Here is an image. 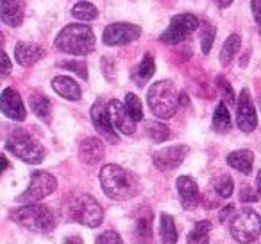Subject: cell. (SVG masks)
<instances>
[{"label":"cell","instance_id":"6da1fadb","mask_svg":"<svg viewBox=\"0 0 261 244\" xmlns=\"http://www.w3.org/2000/svg\"><path fill=\"white\" fill-rule=\"evenodd\" d=\"M100 185L106 196L116 201H125L135 197L142 189L140 178L135 172L127 171V169L120 167L115 164H108L102 167L100 171Z\"/></svg>","mask_w":261,"mask_h":244},{"label":"cell","instance_id":"7a4b0ae2","mask_svg":"<svg viewBox=\"0 0 261 244\" xmlns=\"http://www.w3.org/2000/svg\"><path fill=\"white\" fill-rule=\"evenodd\" d=\"M63 210L68 219L81 223L90 228H97L104 221V210L97 203V199L88 194H73L65 199Z\"/></svg>","mask_w":261,"mask_h":244},{"label":"cell","instance_id":"3957f363","mask_svg":"<svg viewBox=\"0 0 261 244\" xmlns=\"http://www.w3.org/2000/svg\"><path fill=\"white\" fill-rule=\"evenodd\" d=\"M56 47L65 54L86 56L95 49V34L84 24H72L58 34Z\"/></svg>","mask_w":261,"mask_h":244},{"label":"cell","instance_id":"277c9868","mask_svg":"<svg viewBox=\"0 0 261 244\" xmlns=\"http://www.w3.org/2000/svg\"><path fill=\"white\" fill-rule=\"evenodd\" d=\"M147 102L156 117L170 119V117H174L179 104L177 88L172 81H158L147 92Z\"/></svg>","mask_w":261,"mask_h":244},{"label":"cell","instance_id":"5b68a950","mask_svg":"<svg viewBox=\"0 0 261 244\" xmlns=\"http://www.w3.org/2000/svg\"><path fill=\"white\" fill-rule=\"evenodd\" d=\"M11 219L20 226L36 233H50L56 226V219L47 207L38 203H29L16 208L11 214Z\"/></svg>","mask_w":261,"mask_h":244},{"label":"cell","instance_id":"8992f818","mask_svg":"<svg viewBox=\"0 0 261 244\" xmlns=\"http://www.w3.org/2000/svg\"><path fill=\"white\" fill-rule=\"evenodd\" d=\"M6 149L25 164H41L45 160V147L31 137L25 129H15L6 140Z\"/></svg>","mask_w":261,"mask_h":244},{"label":"cell","instance_id":"52a82bcc","mask_svg":"<svg viewBox=\"0 0 261 244\" xmlns=\"http://www.w3.org/2000/svg\"><path fill=\"white\" fill-rule=\"evenodd\" d=\"M231 233L238 242L250 244L257 240L261 233V219L252 208H243L236 212L231 221Z\"/></svg>","mask_w":261,"mask_h":244},{"label":"cell","instance_id":"ba28073f","mask_svg":"<svg viewBox=\"0 0 261 244\" xmlns=\"http://www.w3.org/2000/svg\"><path fill=\"white\" fill-rule=\"evenodd\" d=\"M58 187V182L52 174L43 171H36L31 176V183L25 189V192L20 194L18 201L29 205V203H38V201L45 199L47 196H50Z\"/></svg>","mask_w":261,"mask_h":244},{"label":"cell","instance_id":"9c48e42d","mask_svg":"<svg viewBox=\"0 0 261 244\" xmlns=\"http://www.w3.org/2000/svg\"><path fill=\"white\" fill-rule=\"evenodd\" d=\"M197 27H199V18L190 15V13H182V15H177L172 18L170 26L165 29V33L160 36V40L167 45H175L179 41L186 40Z\"/></svg>","mask_w":261,"mask_h":244},{"label":"cell","instance_id":"30bf717a","mask_svg":"<svg viewBox=\"0 0 261 244\" xmlns=\"http://www.w3.org/2000/svg\"><path fill=\"white\" fill-rule=\"evenodd\" d=\"M142 34V27L136 26V24H111L104 29L102 34V41L109 47H116V45H127L130 41H135Z\"/></svg>","mask_w":261,"mask_h":244},{"label":"cell","instance_id":"8fae6325","mask_svg":"<svg viewBox=\"0 0 261 244\" xmlns=\"http://www.w3.org/2000/svg\"><path fill=\"white\" fill-rule=\"evenodd\" d=\"M236 122H238V128L243 133H252L257 126V115L256 109H254L252 99H250V92L247 88H243L238 95V101H236Z\"/></svg>","mask_w":261,"mask_h":244},{"label":"cell","instance_id":"7c38bea8","mask_svg":"<svg viewBox=\"0 0 261 244\" xmlns=\"http://www.w3.org/2000/svg\"><path fill=\"white\" fill-rule=\"evenodd\" d=\"M91 122H93L95 129L102 135V139H106L109 144L118 142V135H116V129L113 126L111 119H109L108 113V104H104L102 101H97L91 106Z\"/></svg>","mask_w":261,"mask_h":244},{"label":"cell","instance_id":"4fadbf2b","mask_svg":"<svg viewBox=\"0 0 261 244\" xmlns=\"http://www.w3.org/2000/svg\"><path fill=\"white\" fill-rule=\"evenodd\" d=\"M108 113H109V119H111L113 126L115 129H118L120 133L123 135H133L136 131V120L130 117V113L127 112L125 104L116 99L108 102Z\"/></svg>","mask_w":261,"mask_h":244},{"label":"cell","instance_id":"5bb4252c","mask_svg":"<svg viewBox=\"0 0 261 244\" xmlns=\"http://www.w3.org/2000/svg\"><path fill=\"white\" fill-rule=\"evenodd\" d=\"M186 154H188V147L186 146H170L154 153L152 162L160 171H172V169H177L182 164Z\"/></svg>","mask_w":261,"mask_h":244},{"label":"cell","instance_id":"9a60e30c","mask_svg":"<svg viewBox=\"0 0 261 244\" xmlns=\"http://www.w3.org/2000/svg\"><path fill=\"white\" fill-rule=\"evenodd\" d=\"M0 112L11 120H18V122L25 120V106H23L22 97L15 88H6L2 92V95H0Z\"/></svg>","mask_w":261,"mask_h":244},{"label":"cell","instance_id":"2e32d148","mask_svg":"<svg viewBox=\"0 0 261 244\" xmlns=\"http://www.w3.org/2000/svg\"><path fill=\"white\" fill-rule=\"evenodd\" d=\"M25 15V0H0V18L6 26L18 27Z\"/></svg>","mask_w":261,"mask_h":244},{"label":"cell","instance_id":"e0dca14e","mask_svg":"<svg viewBox=\"0 0 261 244\" xmlns=\"http://www.w3.org/2000/svg\"><path fill=\"white\" fill-rule=\"evenodd\" d=\"M177 192L181 197V205L186 210H192L200 203V192L199 185L195 183V180L190 176H179L177 178Z\"/></svg>","mask_w":261,"mask_h":244},{"label":"cell","instance_id":"ac0fdd59","mask_svg":"<svg viewBox=\"0 0 261 244\" xmlns=\"http://www.w3.org/2000/svg\"><path fill=\"white\" fill-rule=\"evenodd\" d=\"M79 158L88 165H95L104 158V144L95 137H88L79 146Z\"/></svg>","mask_w":261,"mask_h":244},{"label":"cell","instance_id":"d6986e66","mask_svg":"<svg viewBox=\"0 0 261 244\" xmlns=\"http://www.w3.org/2000/svg\"><path fill=\"white\" fill-rule=\"evenodd\" d=\"M45 56V51L36 43H27V41H20L15 47V59L18 65L31 66L38 63Z\"/></svg>","mask_w":261,"mask_h":244},{"label":"cell","instance_id":"ffe728a7","mask_svg":"<svg viewBox=\"0 0 261 244\" xmlns=\"http://www.w3.org/2000/svg\"><path fill=\"white\" fill-rule=\"evenodd\" d=\"M52 88H54L56 94L68 99V101H79L81 99V86L68 76L54 77L52 79Z\"/></svg>","mask_w":261,"mask_h":244},{"label":"cell","instance_id":"44dd1931","mask_svg":"<svg viewBox=\"0 0 261 244\" xmlns=\"http://www.w3.org/2000/svg\"><path fill=\"white\" fill-rule=\"evenodd\" d=\"M136 235L142 242H150L152 239V212L150 208H140L136 214Z\"/></svg>","mask_w":261,"mask_h":244},{"label":"cell","instance_id":"7402d4cb","mask_svg":"<svg viewBox=\"0 0 261 244\" xmlns=\"http://www.w3.org/2000/svg\"><path fill=\"white\" fill-rule=\"evenodd\" d=\"M227 164L232 169H236L238 172L243 174H249L252 171V164H254V154L249 149H240V151H232L227 157Z\"/></svg>","mask_w":261,"mask_h":244},{"label":"cell","instance_id":"603a6c76","mask_svg":"<svg viewBox=\"0 0 261 244\" xmlns=\"http://www.w3.org/2000/svg\"><path fill=\"white\" fill-rule=\"evenodd\" d=\"M31 102V109L34 112V115L38 117V119L45 120V122H50L52 119V104L50 101H48L45 95L41 94H33L29 99Z\"/></svg>","mask_w":261,"mask_h":244},{"label":"cell","instance_id":"cb8c5ba5","mask_svg":"<svg viewBox=\"0 0 261 244\" xmlns=\"http://www.w3.org/2000/svg\"><path fill=\"white\" fill-rule=\"evenodd\" d=\"M154 70H156V63H154L152 54H145L142 58V61H140V65L135 69V72H133L136 84H140V86L145 84L154 76Z\"/></svg>","mask_w":261,"mask_h":244},{"label":"cell","instance_id":"d4e9b609","mask_svg":"<svg viewBox=\"0 0 261 244\" xmlns=\"http://www.w3.org/2000/svg\"><path fill=\"white\" fill-rule=\"evenodd\" d=\"M232 128L231 113L227 112V106L224 102H218L213 113V129L217 133H229Z\"/></svg>","mask_w":261,"mask_h":244},{"label":"cell","instance_id":"484cf974","mask_svg":"<svg viewBox=\"0 0 261 244\" xmlns=\"http://www.w3.org/2000/svg\"><path fill=\"white\" fill-rule=\"evenodd\" d=\"M160 237H161V244H175L177 242V230H175V221H174L172 215L161 214Z\"/></svg>","mask_w":261,"mask_h":244},{"label":"cell","instance_id":"4316f807","mask_svg":"<svg viewBox=\"0 0 261 244\" xmlns=\"http://www.w3.org/2000/svg\"><path fill=\"white\" fill-rule=\"evenodd\" d=\"M240 47H242V38L238 34H231V36L225 40L224 47L220 51V63L224 66L231 65V61L234 59V56L238 54Z\"/></svg>","mask_w":261,"mask_h":244},{"label":"cell","instance_id":"83f0119b","mask_svg":"<svg viewBox=\"0 0 261 244\" xmlns=\"http://www.w3.org/2000/svg\"><path fill=\"white\" fill-rule=\"evenodd\" d=\"M210 230H211L210 221L197 223L192 232L188 233L186 244H210Z\"/></svg>","mask_w":261,"mask_h":244},{"label":"cell","instance_id":"f1b7e54d","mask_svg":"<svg viewBox=\"0 0 261 244\" xmlns=\"http://www.w3.org/2000/svg\"><path fill=\"white\" fill-rule=\"evenodd\" d=\"M145 129H147V135L152 142L156 144H161L165 140H168L170 137V131H168V126L161 124L160 120H149L145 124Z\"/></svg>","mask_w":261,"mask_h":244},{"label":"cell","instance_id":"f546056e","mask_svg":"<svg viewBox=\"0 0 261 244\" xmlns=\"http://www.w3.org/2000/svg\"><path fill=\"white\" fill-rule=\"evenodd\" d=\"M72 15H73V18H77V20L90 22V20L97 18L98 11L91 2H77V4L72 8Z\"/></svg>","mask_w":261,"mask_h":244},{"label":"cell","instance_id":"4dcf8cb0","mask_svg":"<svg viewBox=\"0 0 261 244\" xmlns=\"http://www.w3.org/2000/svg\"><path fill=\"white\" fill-rule=\"evenodd\" d=\"M215 36H217L215 26H211L210 22H204L202 31H200V49H202L204 54H210L211 45H213V41H215Z\"/></svg>","mask_w":261,"mask_h":244},{"label":"cell","instance_id":"1f68e13d","mask_svg":"<svg viewBox=\"0 0 261 244\" xmlns=\"http://www.w3.org/2000/svg\"><path fill=\"white\" fill-rule=\"evenodd\" d=\"M125 108L136 122H140V120L143 119V106H142V101L138 99V95L127 94L125 95Z\"/></svg>","mask_w":261,"mask_h":244},{"label":"cell","instance_id":"d6a6232c","mask_svg":"<svg viewBox=\"0 0 261 244\" xmlns=\"http://www.w3.org/2000/svg\"><path fill=\"white\" fill-rule=\"evenodd\" d=\"M213 189L220 197H229L232 194V189H234V182H232L231 176L224 174V176H220V178L215 180Z\"/></svg>","mask_w":261,"mask_h":244},{"label":"cell","instance_id":"836d02e7","mask_svg":"<svg viewBox=\"0 0 261 244\" xmlns=\"http://www.w3.org/2000/svg\"><path fill=\"white\" fill-rule=\"evenodd\" d=\"M217 88L220 90L222 99H224V104H234L236 99H234V92H232V86L225 81L224 76H218L217 77Z\"/></svg>","mask_w":261,"mask_h":244},{"label":"cell","instance_id":"e575fe53","mask_svg":"<svg viewBox=\"0 0 261 244\" xmlns=\"http://www.w3.org/2000/svg\"><path fill=\"white\" fill-rule=\"evenodd\" d=\"M63 69L70 70V72H75L77 76H81L83 79H88V66L84 61H75V59H70V61L61 63Z\"/></svg>","mask_w":261,"mask_h":244},{"label":"cell","instance_id":"d590c367","mask_svg":"<svg viewBox=\"0 0 261 244\" xmlns=\"http://www.w3.org/2000/svg\"><path fill=\"white\" fill-rule=\"evenodd\" d=\"M95 244H123V240L120 233L113 232V230H108V232H104L102 235L97 237Z\"/></svg>","mask_w":261,"mask_h":244},{"label":"cell","instance_id":"8d00e7d4","mask_svg":"<svg viewBox=\"0 0 261 244\" xmlns=\"http://www.w3.org/2000/svg\"><path fill=\"white\" fill-rule=\"evenodd\" d=\"M11 69H13L11 59H9V56L0 49V77L8 76V74L11 72Z\"/></svg>","mask_w":261,"mask_h":244},{"label":"cell","instance_id":"74e56055","mask_svg":"<svg viewBox=\"0 0 261 244\" xmlns=\"http://www.w3.org/2000/svg\"><path fill=\"white\" fill-rule=\"evenodd\" d=\"M250 9H252L256 24H259L261 22V0H250Z\"/></svg>","mask_w":261,"mask_h":244},{"label":"cell","instance_id":"f35d334b","mask_svg":"<svg viewBox=\"0 0 261 244\" xmlns=\"http://www.w3.org/2000/svg\"><path fill=\"white\" fill-rule=\"evenodd\" d=\"M240 199L242 201H256V194L252 192L250 187H243L242 194H240Z\"/></svg>","mask_w":261,"mask_h":244},{"label":"cell","instance_id":"ab89813d","mask_svg":"<svg viewBox=\"0 0 261 244\" xmlns=\"http://www.w3.org/2000/svg\"><path fill=\"white\" fill-rule=\"evenodd\" d=\"M231 212H234V207H232V205H227V207L220 212V221H225V217L231 215Z\"/></svg>","mask_w":261,"mask_h":244},{"label":"cell","instance_id":"60d3db41","mask_svg":"<svg viewBox=\"0 0 261 244\" xmlns=\"http://www.w3.org/2000/svg\"><path fill=\"white\" fill-rule=\"evenodd\" d=\"M65 244H84V242H83V239H81L79 235H72V237H66Z\"/></svg>","mask_w":261,"mask_h":244},{"label":"cell","instance_id":"b9f144b4","mask_svg":"<svg viewBox=\"0 0 261 244\" xmlns=\"http://www.w3.org/2000/svg\"><path fill=\"white\" fill-rule=\"evenodd\" d=\"M9 167V162H8V158H4V157H0V176L4 174V171Z\"/></svg>","mask_w":261,"mask_h":244},{"label":"cell","instance_id":"7bdbcfd3","mask_svg":"<svg viewBox=\"0 0 261 244\" xmlns=\"http://www.w3.org/2000/svg\"><path fill=\"white\" fill-rule=\"evenodd\" d=\"M215 4H217L218 8H229V6L232 4V0H215Z\"/></svg>","mask_w":261,"mask_h":244},{"label":"cell","instance_id":"ee69618b","mask_svg":"<svg viewBox=\"0 0 261 244\" xmlns=\"http://www.w3.org/2000/svg\"><path fill=\"white\" fill-rule=\"evenodd\" d=\"M179 102H181L182 106H186L190 102V99L186 97V94H181V95H179Z\"/></svg>","mask_w":261,"mask_h":244},{"label":"cell","instance_id":"f6af8a7d","mask_svg":"<svg viewBox=\"0 0 261 244\" xmlns=\"http://www.w3.org/2000/svg\"><path fill=\"white\" fill-rule=\"evenodd\" d=\"M256 187H257V192H259V196H261V171H259V174H257V178H256Z\"/></svg>","mask_w":261,"mask_h":244},{"label":"cell","instance_id":"bcb514c9","mask_svg":"<svg viewBox=\"0 0 261 244\" xmlns=\"http://www.w3.org/2000/svg\"><path fill=\"white\" fill-rule=\"evenodd\" d=\"M4 43V36H2V33H0V45Z\"/></svg>","mask_w":261,"mask_h":244},{"label":"cell","instance_id":"7dc6e473","mask_svg":"<svg viewBox=\"0 0 261 244\" xmlns=\"http://www.w3.org/2000/svg\"><path fill=\"white\" fill-rule=\"evenodd\" d=\"M257 27H259V34H261V22H259V24H257Z\"/></svg>","mask_w":261,"mask_h":244}]
</instances>
